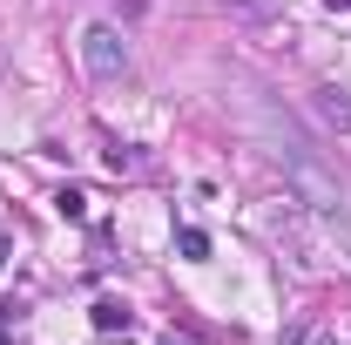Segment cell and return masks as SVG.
Masks as SVG:
<instances>
[{
	"label": "cell",
	"instance_id": "6da1fadb",
	"mask_svg": "<svg viewBox=\"0 0 351 345\" xmlns=\"http://www.w3.org/2000/svg\"><path fill=\"white\" fill-rule=\"evenodd\" d=\"M284 176H291V203H304V210L324 216V223H345V197H338V183L317 170L304 149H291V156H284Z\"/></svg>",
	"mask_w": 351,
	"mask_h": 345
},
{
	"label": "cell",
	"instance_id": "7a4b0ae2",
	"mask_svg": "<svg viewBox=\"0 0 351 345\" xmlns=\"http://www.w3.org/2000/svg\"><path fill=\"white\" fill-rule=\"evenodd\" d=\"M82 68H88V82H122V75H129V41H122V27H108V21L82 27Z\"/></svg>",
	"mask_w": 351,
	"mask_h": 345
},
{
	"label": "cell",
	"instance_id": "3957f363",
	"mask_svg": "<svg viewBox=\"0 0 351 345\" xmlns=\"http://www.w3.org/2000/svg\"><path fill=\"white\" fill-rule=\"evenodd\" d=\"M284 345H351V325L338 318V311L311 304V311H298V318L284 325Z\"/></svg>",
	"mask_w": 351,
	"mask_h": 345
},
{
	"label": "cell",
	"instance_id": "277c9868",
	"mask_svg": "<svg viewBox=\"0 0 351 345\" xmlns=\"http://www.w3.org/2000/svg\"><path fill=\"white\" fill-rule=\"evenodd\" d=\"M88 318H95V332H108V339H115V332H135V318H129V304H122V298H95Z\"/></svg>",
	"mask_w": 351,
	"mask_h": 345
},
{
	"label": "cell",
	"instance_id": "5b68a950",
	"mask_svg": "<svg viewBox=\"0 0 351 345\" xmlns=\"http://www.w3.org/2000/svg\"><path fill=\"white\" fill-rule=\"evenodd\" d=\"M317 115H324L338 135H351V95H338V88H317Z\"/></svg>",
	"mask_w": 351,
	"mask_h": 345
},
{
	"label": "cell",
	"instance_id": "8992f818",
	"mask_svg": "<svg viewBox=\"0 0 351 345\" xmlns=\"http://www.w3.org/2000/svg\"><path fill=\"white\" fill-rule=\"evenodd\" d=\"M176 251H182V258H210V230L182 223V230H176Z\"/></svg>",
	"mask_w": 351,
	"mask_h": 345
},
{
	"label": "cell",
	"instance_id": "52a82bcc",
	"mask_svg": "<svg viewBox=\"0 0 351 345\" xmlns=\"http://www.w3.org/2000/svg\"><path fill=\"white\" fill-rule=\"evenodd\" d=\"M54 210L68 216V223H82V216H88V197H82V190H61V197H54Z\"/></svg>",
	"mask_w": 351,
	"mask_h": 345
},
{
	"label": "cell",
	"instance_id": "ba28073f",
	"mask_svg": "<svg viewBox=\"0 0 351 345\" xmlns=\"http://www.w3.org/2000/svg\"><path fill=\"white\" fill-rule=\"evenodd\" d=\"M135 163H142V156H135V149H108V170H115V176H129Z\"/></svg>",
	"mask_w": 351,
	"mask_h": 345
},
{
	"label": "cell",
	"instance_id": "9c48e42d",
	"mask_svg": "<svg viewBox=\"0 0 351 345\" xmlns=\"http://www.w3.org/2000/svg\"><path fill=\"white\" fill-rule=\"evenodd\" d=\"M230 7H237V14H250V21H257V14H277V0H230Z\"/></svg>",
	"mask_w": 351,
	"mask_h": 345
},
{
	"label": "cell",
	"instance_id": "30bf717a",
	"mask_svg": "<svg viewBox=\"0 0 351 345\" xmlns=\"http://www.w3.org/2000/svg\"><path fill=\"white\" fill-rule=\"evenodd\" d=\"M115 7H122V21H142L149 14V0H115Z\"/></svg>",
	"mask_w": 351,
	"mask_h": 345
},
{
	"label": "cell",
	"instance_id": "8fae6325",
	"mask_svg": "<svg viewBox=\"0 0 351 345\" xmlns=\"http://www.w3.org/2000/svg\"><path fill=\"white\" fill-rule=\"evenodd\" d=\"M324 7H331V14H351V0H324Z\"/></svg>",
	"mask_w": 351,
	"mask_h": 345
},
{
	"label": "cell",
	"instance_id": "7c38bea8",
	"mask_svg": "<svg viewBox=\"0 0 351 345\" xmlns=\"http://www.w3.org/2000/svg\"><path fill=\"white\" fill-rule=\"evenodd\" d=\"M162 345H176V339H162Z\"/></svg>",
	"mask_w": 351,
	"mask_h": 345
}]
</instances>
